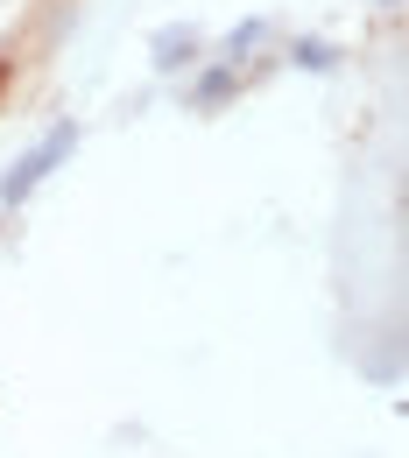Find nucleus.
Here are the masks:
<instances>
[{"label": "nucleus", "mask_w": 409, "mask_h": 458, "mask_svg": "<svg viewBox=\"0 0 409 458\" xmlns=\"http://www.w3.org/2000/svg\"><path fill=\"white\" fill-rule=\"evenodd\" d=\"M71 141H78V127H57V134H50V141H43V148H36V156H29V163H14V176H7V183H0V198H7V205H14V198H21V191H36V183H43V176H50V163H57L64 148H71Z\"/></svg>", "instance_id": "f257e3e1"}, {"label": "nucleus", "mask_w": 409, "mask_h": 458, "mask_svg": "<svg viewBox=\"0 0 409 458\" xmlns=\"http://www.w3.org/2000/svg\"><path fill=\"white\" fill-rule=\"evenodd\" d=\"M226 92H234V71H205L198 92H191V106H226Z\"/></svg>", "instance_id": "7ed1b4c3"}, {"label": "nucleus", "mask_w": 409, "mask_h": 458, "mask_svg": "<svg viewBox=\"0 0 409 458\" xmlns=\"http://www.w3.org/2000/svg\"><path fill=\"white\" fill-rule=\"evenodd\" d=\"M156 64H163V71L198 64V36H191V29H163V36H156Z\"/></svg>", "instance_id": "f03ea898"}, {"label": "nucleus", "mask_w": 409, "mask_h": 458, "mask_svg": "<svg viewBox=\"0 0 409 458\" xmlns=\"http://www.w3.org/2000/svg\"><path fill=\"white\" fill-rule=\"evenodd\" d=\"M296 64H311V71H332V50H325V43H296Z\"/></svg>", "instance_id": "20e7f679"}]
</instances>
